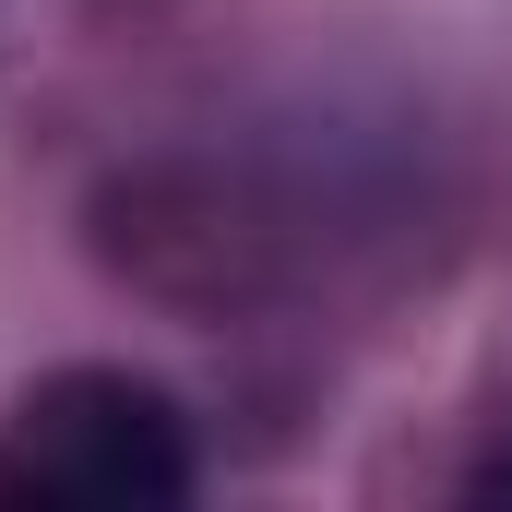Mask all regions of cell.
<instances>
[{
  "label": "cell",
  "mask_w": 512,
  "mask_h": 512,
  "mask_svg": "<svg viewBox=\"0 0 512 512\" xmlns=\"http://www.w3.org/2000/svg\"><path fill=\"white\" fill-rule=\"evenodd\" d=\"M191 489V417L143 370H48L0 417V512H155Z\"/></svg>",
  "instance_id": "6da1fadb"
}]
</instances>
